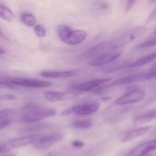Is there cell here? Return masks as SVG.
Segmentation results:
<instances>
[{
	"instance_id": "1",
	"label": "cell",
	"mask_w": 156,
	"mask_h": 156,
	"mask_svg": "<svg viewBox=\"0 0 156 156\" xmlns=\"http://www.w3.org/2000/svg\"><path fill=\"white\" fill-rule=\"evenodd\" d=\"M56 113V111L53 108L28 103L22 109V117L26 122H35L53 117Z\"/></svg>"
},
{
	"instance_id": "2",
	"label": "cell",
	"mask_w": 156,
	"mask_h": 156,
	"mask_svg": "<svg viewBox=\"0 0 156 156\" xmlns=\"http://www.w3.org/2000/svg\"><path fill=\"white\" fill-rule=\"evenodd\" d=\"M58 34L60 39L70 45H77L86 38L87 34L81 30H72L69 27L61 25L58 27Z\"/></svg>"
},
{
	"instance_id": "3",
	"label": "cell",
	"mask_w": 156,
	"mask_h": 156,
	"mask_svg": "<svg viewBox=\"0 0 156 156\" xmlns=\"http://www.w3.org/2000/svg\"><path fill=\"white\" fill-rule=\"evenodd\" d=\"M146 27L137 26L122 33L110 42L109 47L112 49L122 47L140 37L146 32Z\"/></svg>"
},
{
	"instance_id": "4",
	"label": "cell",
	"mask_w": 156,
	"mask_h": 156,
	"mask_svg": "<svg viewBox=\"0 0 156 156\" xmlns=\"http://www.w3.org/2000/svg\"><path fill=\"white\" fill-rule=\"evenodd\" d=\"M0 81L15 85L17 87L30 88H43L50 87L52 82L35 79L0 76Z\"/></svg>"
},
{
	"instance_id": "5",
	"label": "cell",
	"mask_w": 156,
	"mask_h": 156,
	"mask_svg": "<svg viewBox=\"0 0 156 156\" xmlns=\"http://www.w3.org/2000/svg\"><path fill=\"white\" fill-rule=\"evenodd\" d=\"M40 136L38 135H32L21 138L13 139L7 143L0 145V153L12 151L15 148H19L30 144H33Z\"/></svg>"
},
{
	"instance_id": "6",
	"label": "cell",
	"mask_w": 156,
	"mask_h": 156,
	"mask_svg": "<svg viewBox=\"0 0 156 156\" xmlns=\"http://www.w3.org/2000/svg\"><path fill=\"white\" fill-rule=\"evenodd\" d=\"M146 72L144 73H136V74H132L126 77H123L116 80L115 81L109 83V84H105L102 85L94 90V92H100L106 89H109L114 86H118V85H124V84H130V83H134L137 82L140 80H144L145 78Z\"/></svg>"
},
{
	"instance_id": "7",
	"label": "cell",
	"mask_w": 156,
	"mask_h": 156,
	"mask_svg": "<svg viewBox=\"0 0 156 156\" xmlns=\"http://www.w3.org/2000/svg\"><path fill=\"white\" fill-rule=\"evenodd\" d=\"M145 97V93L140 90H133L118 98L115 102L117 105H123L139 102Z\"/></svg>"
},
{
	"instance_id": "8",
	"label": "cell",
	"mask_w": 156,
	"mask_h": 156,
	"mask_svg": "<svg viewBox=\"0 0 156 156\" xmlns=\"http://www.w3.org/2000/svg\"><path fill=\"white\" fill-rule=\"evenodd\" d=\"M63 138L59 133L51 134L43 136H39L33 144L35 147L38 149H45L59 142Z\"/></svg>"
},
{
	"instance_id": "9",
	"label": "cell",
	"mask_w": 156,
	"mask_h": 156,
	"mask_svg": "<svg viewBox=\"0 0 156 156\" xmlns=\"http://www.w3.org/2000/svg\"><path fill=\"white\" fill-rule=\"evenodd\" d=\"M112 78H101L93 79L82 83L76 84L73 86V89L81 92L94 91L100 86L109 82Z\"/></svg>"
},
{
	"instance_id": "10",
	"label": "cell",
	"mask_w": 156,
	"mask_h": 156,
	"mask_svg": "<svg viewBox=\"0 0 156 156\" xmlns=\"http://www.w3.org/2000/svg\"><path fill=\"white\" fill-rule=\"evenodd\" d=\"M120 55L121 52L117 50L108 51L94 58L89 62V64L92 66H100L105 65L115 60L119 57Z\"/></svg>"
},
{
	"instance_id": "11",
	"label": "cell",
	"mask_w": 156,
	"mask_h": 156,
	"mask_svg": "<svg viewBox=\"0 0 156 156\" xmlns=\"http://www.w3.org/2000/svg\"><path fill=\"white\" fill-rule=\"evenodd\" d=\"M156 149V140L141 144L132 149L125 156H144Z\"/></svg>"
},
{
	"instance_id": "12",
	"label": "cell",
	"mask_w": 156,
	"mask_h": 156,
	"mask_svg": "<svg viewBox=\"0 0 156 156\" xmlns=\"http://www.w3.org/2000/svg\"><path fill=\"white\" fill-rule=\"evenodd\" d=\"M43 94L45 100L51 102L69 100L74 98L77 95L74 93H63L55 91H45Z\"/></svg>"
},
{
	"instance_id": "13",
	"label": "cell",
	"mask_w": 156,
	"mask_h": 156,
	"mask_svg": "<svg viewBox=\"0 0 156 156\" xmlns=\"http://www.w3.org/2000/svg\"><path fill=\"white\" fill-rule=\"evenodd\" d=\"M73 107L74 113L80 115H88L97 111L100 107V104L97 103H91L74 105Z\"/></svg>"
},
{
	"instance_id": "14",
	"label": "cell",
	"mask_w": 156,
	"mask_h": 156,
	"mask_svg": "<svg viewBox=\"0 0 156 156\" xmlns=\"http://www.w3.org/2000/svg\"><path fill=\"white\" fill-rule=\"evenodd\" d=\"M151 128V126H144L128 131L122 136L121 141L123 143L131 142L147 133Z\"/></svg>"
},
{
	"instance_id": "15",
	"label": "cell",
	"mask_w": 156,
	"mask_h": 156,
	"mask_svg": "<svg viewBox=\"0 0 156 156\" xmlns=\"http://www.w3.org/2000/svg\"><path fill=\"white\" fill-rule=\"evenodd\" d=\"M76 71H42L41 75L48 78H66L75 76L77 74Z\"/></svg>"
},
{
	"instance_id": "16",
	"label": "cell",
	"mask_w": 156,
	"mask_h": 156,
	"mask_svg": "<svg viewBox=\"0 0 156 156\" xmlns=\"http://www.w3.org/2000/svg\"><path fill=\"white\" fill-rule=\"evenodd\" d=\"M156 119V109L135 117L133 123L135 125H139L149 122Z\"/></svg>"
},
{
	"instance_id": "17",
	"label": "cell",
	"mask_w": 156,
	"mask_h": 156,
	"mask_svg": "<svg viewBox=\"0 0 156 156\" xmlns=\"http://www.w3.org/2000/svg\"><path fill=\"white\" fill-rule=\"evenodd\" d=\"M156 58V52H154L144 57L141 58L136 61L128 64L126 67L128 68L137 67L144 66L152 62Z\"/></svg>"
},
{
	"instance_id": "18",
	"label": "cell",
	"mask_w": 156,
	"mask_h": 156,
	"mask_svg": "<svg viewBox=\"0 0 156 156\" xmlns=\"http://www.w3.org/2000/svg\"><path fill=\"white\" fill-rule=\"evenodd\" d=\"M14 14L7 6L0 4V17L8 22H11L14 18Z\"/></svg>"
},
{
	"instance_id": "19",
	"label": "cell",
	"mask_w": 156,
	"mask_h": 156,
	"mask_svg": "<svg viewBox=\"0 0 156 156\" xmlns=\"http://www.w3.org/2000/svg\"><path fill=\"white\" fill-rule=\"evenodd\" d=\"M20 20L23 24L29 27H33L35 25L36 20L34 15L30 13L22 14L20 16Z\"/></svg>"
},
{
	"instance_id": "20",
	"label": "cell",
	"mask_w": 156,
	"mask_h": 156,
	"mask_svg": "<svg viewBox=\"0 0 156 156\" xmlns=\"http://www.w3.org/2000/svg\"><path fill=\"white\" fill-rule=\"evenodd\" d=\"M93 125V122L90 120H81L73 122V127L77 129H87L90 128Z\"/></svg>"
},
{
	"instance_id": "21",
	"label": "cell",
	"mask_w": 156,
	"mask_h": 156,
	"mask_svg": "<svg viewBox=\"0 0 156 156\" xmlns=\"http://www.w3.org/2000/svg\"><path fill=\"white\" fill-rule=\"evenodd\" d=\"M17 111L14 109H5L0 111V120L8 119V117L15 115Z\"/></svg>"
},
{
	"instance_id": "22",
	"label": "cell",
	"mask_w": 156,
	"mask_h": 156,
	"mask_svg": "<svg viewBox=\"0 0 156 156\" xmlns=\"http://www.w3.org/2000/svg\"><path fill=\"white\" fill-rule=\"evenodd\" d=\"M156 45V36L154 38L149 39L144 43L138 45V48H145L151 47Z\"/></svg>"
},
{
	"instance_id": "23",
	"label": "cell",
	"mask_w": 156,
	"mask_h": 156,
	"mask_svg": "<svg viewBox=\"0 0 156 156\" xmlns=\"http://www.w3.org/2000/svg\"><path fill=\"white\" fill-rule=\"evenodd\" d=\"M34 31L37 36L43 37L45 35V30L42 26L37 25L34 27Z\"/></svg>"
},
{
	"instance_id": "24",
	"label": "cell",
	"mask_w": 156,
	"mask_h": 156,
	"mask_svg": "<svg viewBox=\"0 0 156 156\" xmlns=\"http://www.w3.org/2000/svg\"><path fill=\"white\" fill-rule=\"evenodd\" d=\"M155 78H156V68H154L152 70L146 72L145 80L152 79Z\"/></svg>"
},
{
	"instance_id": "25",
	"label": "cell",
	"mask_w": 156,
	"mask_h": 156,
	"mask_svg": "<svg viewBox=\"0 0 156 156\" xmlns=\"http://www.w3.org/2000/svg\"><path fill=\"white\" fill-rule=\"evenodd\" d=\"M17 100L15 95L13 94H4L0 96V100H8L14 101Z\"/></svg>"
},
{
	"instance_id": "26",
	"label": "cell",
	"mask_w": 156,
	"mask_h": 156,
	"mask_svg": "<svg viewBox=\"0 0 156 156\" xmlns=\"http://www.w3.org/2000/svg\"><path fill=\"white\" fill-rule=\"evenodd\" d=\"M156 19V6L153 9L151 13H149L147 17V22H151Z\"/></svg>"
},
{
	"instance_id": "27",
	"label": "cell",
	"mask_w": 156,
	"mask_h": 156,
	"mask_svg": "<svg viewBox=\"0 0 156 156\" xmlns=\"http://www.w3.org/2000/svg\"><path fill=\"white\" fill-rule=\"evenodd\" d=\"M12 122V120L10 119H4L0 121V130L3 129L5 127L8 126Z\"/></svg>"
},
{
	"instance_id": "28",
	"label": "cell",
	"mask_w": 156,
	"mask_h": 156,
	"mask_svg": "<svg viewBox=\"0 0 156 156\" xmlns=\"http://www.w3.org/2000/svg\"><path fill=\"white\" fill-rule=\"evenodd\" d=\"M18 88L17 86L0 81V89H14Z\"/></svg>"
},
{
	"instance_id": "29",
	"label": "cell",
	"mask_w": 156,
	"mask_h": 156,
	"mask_svg": "<svg viewBox=\"0 0 156 156\" xmlns=\"http://www.w3.org/2000/svg\"><path fill=\"white\" fill-rule=\"evenodd\" d=\"M135 1H128L126 2L125 6V12H127L132 8L135 4Z\"/></svg>"
},
{
	"instance_id": "30",
	"label": "cell",
	"mask_w": 156,
	"mask_h": 156,
	"mask_svg": "<svg viewBox=\"0 0 156 156\" xmlns=\"http://www.w3.org/2000/svg\"><path fill=\"white\" fill-rule=\"evenodd\" d=\"M72 145L73 146L75 147H77V148H80L83 147L84 144V143L82 142V141L76 140V141H74L72 142Z\"/></svg>"
},
{
	"instance_id": "31",
	"label": "cell",
	"mask_w": 156,
	"mask_h": 156,
	"mask_svg": "<svg viewBox=\"0 0 156 156\" xmlns=\"http://www.w3.org/2000/svg\"><path fill=\"white\" fill-rule=\"evenodd\" d=\"M47 156H58L55 152H51L49 153Z\"/></svg>"
},
{
	"instance_id": "32",
	"label": "cell",
	"mask_w": 156,
	"mask_h": 156,
	"mask_svg": "<svg viewBox=\"0 0 156 156\" xmlns=\"http://www.w3.org/2000/svg\"><path fill=\"white\" fill-rule=\"evenodd\" d=\"M5 54V51L2 49L0 48V55H3Z\"/></svg>"
},
{
	"instance_id": "33",
	"label": "cell",
	"mask_w": 156,
	"mask_h": 156,
	"mask_svg": "<svg viewBox=\"0 0 156 156\" xmlns=\"http://www.w3.org/2000/svg\"><path fill=\"white\" fill-rule=\"evenodd\" d=\"M1 156H15L12 155H2Z\"/></svg>"
},
{
	"instance_id": "34",
	"label": "cell",
	"mask_w": 156,
	"mask_h": 156,
	"mask_svg": "<svg viewBox=\"0 0 156 156\" xmlns=\"http://www.w3.org/2000/svg\"><path fill=\"white\" fill-rule=\"evenodd\" d=\"M144 156H153V155H151V154H147V155H145Z\"/></svg>"
},
{
	"instance_id": "35",
	"label": "cell",
	"mask_w": 156,
	"mask_h": 156,
	"mask_svg": "<svg viewBox=\"0 0 156 156\" xmlns=\"http://www.w3.org/2000/svg\"><path fill=\"white\" fill-rule=\"evenodd\" d=\"M154 34L156 35V30H155L154 32Z\"/></svg>"
}]
</instances>
